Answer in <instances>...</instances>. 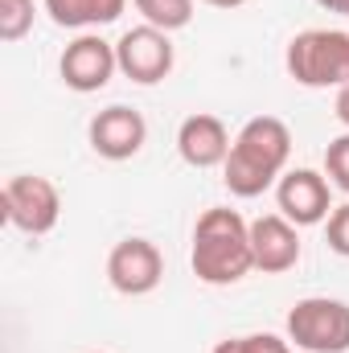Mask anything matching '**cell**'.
<instances>
[{
  "mask_svg": "<svg viewBox=\"0 0 349 353\" xmlns=\"http://www.w3.org/2000/svg\"><path fill=\"white\" fill-rule=\"evenodd\" d=\"M288 157H292L288 123L275 115H255L239 128L230 157L222 165V181L235 197H259L288 173Z\"/></svg>",
  "mask_w": 349,
  "mask_h": 353,
  "instance_id": "obj_1",
  "label": "cell"
},
{
  "mask_svg": "<svg viewBox=\"0 0 349 353\" xmlns=\"http://www.w3.org/2000/svg\"><path fill=\"white\" fill-rule=\"evenodd\" d=\"M193 275L210 288L239 283L247 271H255L251 255V222L230 205H210L193 226Z\"/></svg>",
  "mask_w": 349,
  "mask_h": 353,
  "instance_id": "obj_2",
  "label": "cell"
},
{
  "mask_svg": "<svg viewBox=\"0 0 349 353\" xmlns=\"http://www.w3.org/2000/svg\"><path fill=\"white\" fill-rule=\"evenodd\" d=\"M283 66L300 87L341 90L349 83V33L346 29H304V33H296L288 41Z\"/></svg>",
  "mask_w": 349,
  "mask_h": 353,
  "instance_id": "obj_3",
  "label": "cell"
},
{
  "mask_svg": "<svg viewBox=\"0 0 349 353\" xmlns=\"http://www.w3.org/2000/svg\"><path fill=\"white\" fill-rule=\"evenodd\" d=\"M283 329L288 341L304 353H349V304L333 296L296 300Z\"/></svg>",
  "mask_w": 349,
  "mask_h": 353,
  "instance_id": "obj_4",
  "label": "cell"
},
{
  "mask_svg": "<svg viewBox=\"0 0 349 353\" xmlns=\"http://www.w3.org/2000/svg\"><path fill=\"white\" fill-rule=\"evenodd\" d=\"M0 205H4V222L17 226L29 239H41L58 226L62 218V193L50 176H33V173H17L4 181L0 189Z\"/></svg>",
  "mask_w": 349,
  "mask_h": 353,
  "instance_id": "obj_5",
  "label": "cell"
},
{
  "mask_svg": "<svg viewBox=\"0 0 349 353\" xmlns=\"http://www.w3.org/2000/svg\"><path fill=\"white\" fill-rule=\"evenodd\" d=\"M115 58H119V74L123 79H132L136 87H157V83H165L173 74L177 50L165 29L136 25V29H128L115 41Z\"/></svg>",
  "mask_w": 349,
  "mask_h": 353,
  "instance_id": "obj_6",
  "label": "cell"
},
{
  "mask_svg": "<svg viewBox=\"0 0 349 353\" xmlns=\"http://www.w3.org/2000/svg\"><path fill=\"white\" fill-rule=\"evenodd\" d=\"M165 279V255L152 239H119L107 255V283L119 296H148Z\"/></svg>",
  "mask_w": 349,
  "mask_h": 353,
  "instance_id": "obj_7",
  "label": "cell"
},
{
  "mask_svg": "<svg viewBox=\"0 0 349 353\" xmlns=\"http://www.w3.org/2000/svg\"><path fill=\"white\" fill-rule=\"evenodd\" d=\"M275 205L292 226H321L333 214V181L317 169H288L275 185Z\"/></svg>",
  "mask_w": 349,
  "mask_h": 353,
  "instance_id": "obj_8",
  "label": "cell"
},
{
  "mask_svg": "<svg viewBox=\"0 0 349 353\" xmlns=\"http://www.w3.org/2000/svg\"><path fill=\"white\" fill-rule=\"evenodd\" d=\"M119 70V58H115V41H103L99 33H79L66 50H62V62H58V74L62 83L79 94H94L103 90Z\"/></svg>",
  "mask_w": 349,
  "mask_h": 353,
  "instance_id": "obj_9",
  "label": "cell"
},
{
  "mask_svg": "<svg viewBox=\"0 0 349 353\" xmlns=\"http://www.w3.org/2000/svg\"><path fill=\"white\" fill-rule=\"evenodd\" d=\"M90 136V148L103 157V161H132L144 140H148V123L136 107H123V103H111L103 107L87 128Z\"/></svg>",
  "mask_w": 349,
  "mask_h": 353,
  "instance_id": "obj_10",
  "label": "cell"
},
{
  "mask_svg": "<svg viewBox=\"0 0 349 353\" xmlns=\"http://www.w3.org/2000/svg\"><path fill=\"white\" fill-rule=\"evenodd\" d=\"M230 144L235 140H230L226 123L218 115H210V111H197V115L181 119V128H177V152H181V161L189 169H218V165H226Z\"/></svg>",
  "mask_w": 349,
  "mask_h": 353,
  "instance_id": "obj_11",
  "label": "cell"
},
{
  "mask_svg": "<svg viewBox=\"0 0 349 353\" xmlns=\"http://www.w3.org/2000/svg\"><path fill=\"white\" fill-rule=\"evenodd\" d=\"M251 255L263 275H283L300 263V226L283 214H263L251 222Z\"/></svg>",
  "mask_w": 349,
  "mask_h": 353,
  "instance_id": "obj_12",
  "label": "cell"
},
{
  "mask_svg": "<svg viewBox=\"0 0 349 353\" xmlns=\"http://www.w3.org/2000/svg\"><path fill=\"white\" fill-rule=\"evenodd\" d=\"M128 0H46V12L62 29H103L119 21Z\"/></svg>",
  "mask_w": 349,
  "mask_h": 353,
  "instance_id": "obj_13",
  "label": "cell"
},
{
  "mask_svg": "<svg viewBox=\"0 0 349 353\" xmlns=\"http://www.w3.org/2000/svg\"><path fill=\"white\" fill-rule=\"evenodd\" d=\"M136 12L144 17V25L152 29H165V33H177L193 21V4L197 0H132Z\"/></svg>",
  "mask_w": 349,
  "mask_h": 353,
  "instance_id": "obj_14",
  "label": "cell"
},
{
  "mask_svg": "<svg viewBox=\"0 0 349 353\" xmlns=\"http://www.w3.org/2000/svg\"><path fill=\"white\" fill-rule=\"evenodd\" d=\"M214 353H292V341L288 337H275V333H247V337L218 341Z\"/></svg>",
  "mask_w": 349,
  "mask_h": 353,
  "instance_id": "obj_15",
  "label": "cell"
},
{
  "mask_svg": "<svg viewBox=\"0 0 349 353\" xmlns=\"http://www.w3.org/2000/svg\"><path fill=\"white\" fill-rule=\"evenodd\" d=\"M33 29V0H0V37L21 41Z\"/></svg>",
  "mask_w": 349,
  "mask_h": 353,
  "instance_id": "obj_16",
  "label": "cell"
},
{
  "mask_svg": "<svg viewBox=\"0 0 349 353\" xmlns=\"http://www.w3.org/2000/svg\"><path fill=\"white\" fill-rule=\"evenodd\" d=\"M325 176L341 193H349V132L337 136V140H329V148H325Z\"/></svg>",
  "mask_w": 349,
  "mask_h": 353,
  "instance_id": "obj_17",
  "label": "cell"
},
{
  "mask_svg": "<svg viewBox=\"0 0 349 353\" xmlns=\"http://www.w3.org/2000/svg\"><path fill=\"white\" fill-rule=\"evenodd\" d=\"M325 243L333 255L349 259V201L346 205H333V214L325 218Z\"/></svg>",
  "mask_w": 349,
  "mask_h": 353,
  "instance_id": "obj_18",
  "label": "cell"
},
{
  "mask_svg": "<svg viewBox=\"0 0 349 353\" xmlns=\"http://www.w3.org/2000/svg\"><path fill=\"white\" fill-rule=\"evenodd\" d=\"M333 111H337V119L346 123V132H349V83L337 90V103H333Z\"/></svg>",
  "mask_w": 349,
  "mask_h": 353,
  "instance_id": "obj_19",
  "label": "cell"
},
{
  "mask_svg": "<svg viewBox=\"0 0 349 353\" xmlns=\"http://www.w3.org/2000/svg\"><path fill=\"white\" fill-rule=\"evenodd\" d=\"M325 12H341V17H349V0H317Z\"/></svg>",
  "mask_w": 349,
  "mask_h": 353,
  "instance_id": "obj_20",
  "label": "cell"
},
{
  "mask_svg": "<svg viewBox=\"0 0 349 353\" xmlns=\"http://www.w3.org/2000/svg\"><path fill=\"white\" fill-rule=\"evenodd\" d=\"M201 4H214V8H239V4H247V0H201Z\"/></svg>",
  "mask_w": 349,
  "mask_h": 353,
  "instance_id": "obj_21",
  "label": "cell"
}]
</instances>
